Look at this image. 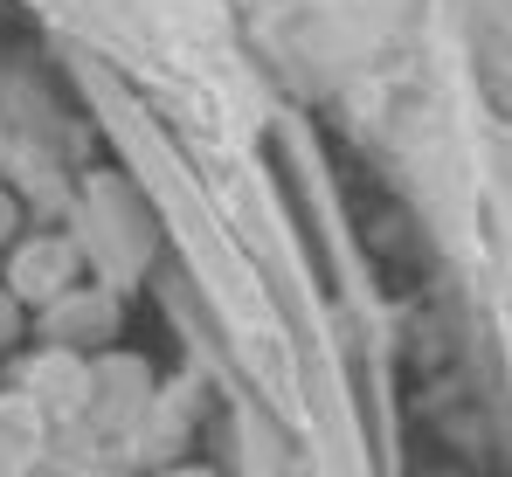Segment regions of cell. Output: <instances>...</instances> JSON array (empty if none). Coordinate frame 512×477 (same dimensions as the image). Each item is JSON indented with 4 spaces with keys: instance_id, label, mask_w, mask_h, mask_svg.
<instances>
[{
    "instance_id": "obj_1",
    "label": "cell",
    "mask_w": 512,
    "mask_h": 477,
    "mask_svg": "<svg viewBox=\"0 0 512 477\" xmlns=\"http://www.w3.org/2000/svg\"><path fill=\"white\" fill-rule=\"evenodd\" d=\"M70 277H77V249H70V242H28V249H21V263H14V291H21V298H49V305H56V291H63V284H70Z\"/></svg>"
},
{
    "instance_id": "obj_2",
    "label": "cell",
    "mask_w": 512,
    "mask_h": 477,
    "mask_svg": "<svg viewBox=\"0 0 512 477\" xmlns=\"http://www.w3.org/2000/svg\"><path fill=\"white\" fill-rule=\"evenodd\" d=\"M28 388H35V401L42 408H56V415H70V408H84V395H90V374L70 360V353H49L35 374H28Z\"/></svg>"
},
{
    "instance_id": "obj_3",
    "label": "cell",
    "mask_w": 512,
    "mask_h": 477,
    "mask_svg": "<svg viewBox=\"0 0 512 477\" xmlns=\"http://www.w3.org/2000/svg\"><path fill=\"white\" fill-rule=\"evenodd\" d=\"M180 477H208V471H180Z\"/></svg>"
}]
</instances>
